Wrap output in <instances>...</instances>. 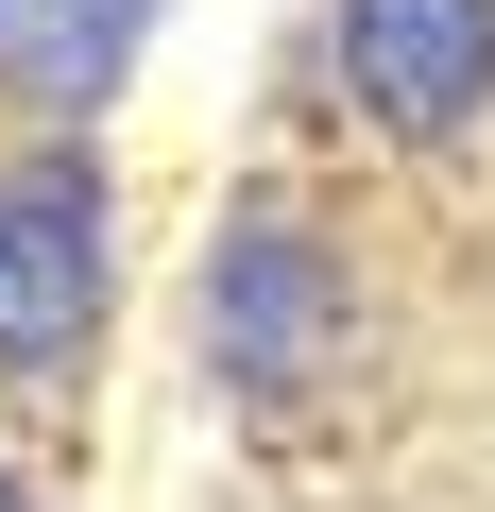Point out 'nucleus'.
Listing matches in <instances>:
<instances>
[{"mask_svg": "<svg viewBox=\"0 0 495 512\" xmlns=\"http://www.w3.org/2000/svg\"><path fill=\"white\" fill-rule=\"evenodd\" d=\"M188 342L222 359V393H308V376H325V359L359 342V308H342V256H325V222H308V205H239V222L205 239Z\"/></svg>", "mask_w": 495, "mask_h": 512, "instance_id": "f257e3e1", "label": "nucleus"}, {"mask_svg": "<svg viewBox=\"0 0 495 512\" xmlns=\"http://www.w3.org/2000/svg\"><path fill=\"white\" fill-rule=\"evenodd\" d=\"M103 291H120V274H103V188H86V154L0 171V376H18V393L86 376Z\"/></svg>", "mask_w": 495, "mask_h": 512, "instance_id": "f03ea898", "label": "nucleus"}, {"mask_svg": "<svg viewBox=\"0 0 495 512\" xmlns=\"http://www.w3.org/2000/svg\"><path fill=\"white\" fill-rule=\"evenodd\" d=\"M325 86L376 137H478L495 120V0H325Z\"/></svg>", "mask_w": 495, "mask_h": 512, "instance_id": "7ed1b4c3", "label": "nucleus"}, {"mask_svg": "<svg viewBox=\"0 0 495 512\" xmlns=\"http://www.w3.org/2000/svg\"><path fill=\"white\" fill-rule=\"evenodd\" d=\"M154 52V0H0V103L35 120H103Z\"/></svg>", "mask_w": 495, "mask_h": 512, "instance_id": "20e7f679", "label": "nucleus"}, {"mask_svg": "<svg viewBox=\"0 0 495 512\" xmlns=\"http://www.w3.org/2000/svg\"><path fill=\"white\" fill-rule=\"evenodd\" d=\"M0 512H52V495H35V478H18V461H0Z\"/></svg>", "mask_w": 495, "mask_h": 512, "instance_id": "39448f33", "label": "nucleus"}]
</instances>
